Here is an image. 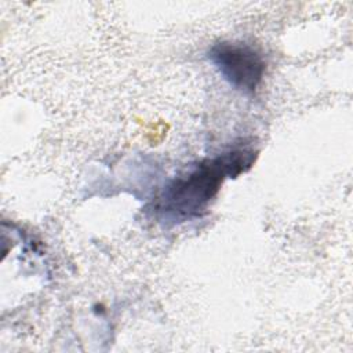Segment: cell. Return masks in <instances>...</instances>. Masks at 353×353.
Masks as SVG:
<instances>
[{
    "mask_svg": "<svg viewBox=\"0 0 353 353\" xmlns=\"http://www.w3.org/2000/svg\"><path fill=\"white\" fill-rule=\"evenodd\" d=\"M255 157L254 149L240 148L199 161L188 174L174 178L157 197L154 210L159 218L179 223L200 216L225 178L244 172Z\"/></svg>",
    "mask_w": 353,
    "mask_h": 353,
    "instance_id": "6da1fadb",
    "label": "cell"
},
{
    "mask_svg": "<svg viewBox=\"0 0 353 353\" xmlns=\"http://www.w3.org/2000/svg\"><path fill=\"white\" fill-rule=\"evenodd\" d=\"M208 59L232 87L248 94L258 88L266 70L263 55L245 43H216L210 48Z\"/></svg>",
    "mask_w": 353,
    "mask_h": 353,
    "instance_id": "7a4b0ae2",
    "label": "cell"
}]
</instances>
